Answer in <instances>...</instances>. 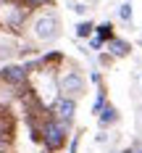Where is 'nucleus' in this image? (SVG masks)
Instances as JSON below:
<instances>
[{
	"label": "nucleus",
	"mask_w": 142,
	"mask_h": 153,
	"mask_svg": "<svg viewBox=\"0 0 142 153\" xmlns=\"http://www.w3.org/2000/svg\"><path fill=\"white\" fill-rule=\"evenodd\" d=\"M108 48L113 56H126L129 53V45H126L124 40H108Z\"/></svg>",
	"instance_id": "423d86ee"
},
{
	"label": "nucleus",
	"mask_w": 142,
	"mask_h": 153,
	"mask_svg": "<svg viewBox=\"0 0 142 153\" xmlns=\"http://www.w3.org/2000/svg\"><path fill=\"white\" fill-rule=\"evenodd\" d=\"M92 29H95V27L90 24V21H82V24L77 27V34H79V37H90V34H92Z\"/></svg>",
	"instance_id": "1a4fd4ad"
},
{
	"label": "nucleus",
	"mask_w": 142,
	"mask_h": 153,
	"mask_svg": "<svg viewBox=\"0 0 142 153\" xmlns=\"http://www.w3.org/2000/svg\"><path fill=\"white\" fill-rule=\"evenodd\" d=\"M45 3H50V0H26L29 8H40V5H45Z\"/></svg>",
	"instance_id": "9b49d317"
},
{
	"label": "nucleus",
	"mask_w": 142,
	"mask_h": 153,
	"mask_svg": "<svg viewBox=\"0 0 142 153\" xmlns=\"http://www.w3.org/2000/svg\"><path fill=\"white\" fill-rule=\"evenodd\" d=\"M118 16H121L124 21H129V19H132V5H129V3H124V5L118 8Z\"/></svg>",
	"instance_id": "9d476101"
},
{
	"label": "nucleus",
	"mask_w": 142,
	"mask_h": 153,
	"mask_svg": "<svg viewBox=\"0 0 142 153\" xmlns=\"http://www.w3.org/2000/svg\"><path fill=\"white\" fill-rule=\"evenodd\" d=\"M68 153H77V140L71 143V151H68Z\"/></svg>",
	"instance_id": "ddd939ff"
},
{
	"label": "nucleus",
	"mask_w": 142,
	"mask_h": 153,
	"mask_svg": "<svg viewBox=\"0 0 142 153\" xmlns=\"http://www.w3.org/2000/svg\"><path fill=\"white\" fill-rule=\"evenodd\" d=\"M3 79H8L11 85H21L26 79V69H21V66H5L3 69Z\"/></svg>",
	"instance_id": "39448f33"
},
{
	"label": "nucleus",
	"mask_w": 142,
	"mask_h": 153,
	"mask_svg": "<svg viewBox=\"0 0 142 153\" xmlns=\"http://www.w3.org/2000/svg\"><path fill=\"white\" fill-rule=\"evenodd\" d=\"M74 111H77L74 100H71V98H66V95H63V98H58V100L53 103V114H55V119H61V122H63V119L68 122V119L74 116Z\"/></svg>",
	"instance_id": "20e7f679"
},
{
	"label": "nucleus",
	"mask_w": 142,
	"mask_h": 153,
	"mask_svg": "<svg viewBox=\"0 0 142 153\" xmlns=\"http://www.w3.org/2000/svg\"><path fill=\"white\" fill-rule=\"evenodd\" d=\"M42 137H45V148L47 151H58L63 143H66V127L61 119H50L42 127Z\"/></svg>",
	"instance_id": "f257e3e1"
},
{
	"label": "nucleus",
	"mask_w": 142,
	"mask_h": 153,
	"mask_svg": "<svg viewBox=\"0 0 142 153\" xmlns=\"http://www.w3.org/2000/svg\"><path fill=\"white\" fill-rule=\"evenodd\" d=\"M110 122H116V108H113V106H105L103 111H100V124L105 127V124H110Z\"/></svg>",
	"instance_id": "0eeeda50"
},
{
	"label": "nucleus",
	"mask_w": 142,
	"mask_h": 153,
	"mask_svg": "<svg viewBox=\"0 0 142 153\" xmlns=\"http://www.w3.org/2000/svg\"><path fill=\"white\" fill-rule=\"evenodd\" d=\"M61 90L66 95H79V92L84 90V76L79 74V71H66L61 76Z\"/></svg>",
	"instance_id": "7ed1b4c3"
},
{
	"label": "nucleus",
	"mask_w": 142,
	"mask_h": 153,
	"mask_svg": "<svg viewBox=\"0 0 142 153\" xmlns=\"http://www.w3.org/2000/svg\"><path fill=\"white\" fill-rule=\"evenodd\" d=\"M97 29V37L100 40H113V27L110 24H100V27H95Z\"/></svg>",
	"instance_id": "6e6552de"
},
{
	"label": "nucleus",
	"mask_w": 142,
	"mask_h": 153,
	"mask_svg": "<svg viewBox=\"0 0 142 153\" xmlns=\"http://www.w3.org/2000/svg\"><path fill=\"white\" fill-rule=\"evenodd\" d=\"M32 29H34V37H37V40L50 42V40L58 37V19H55V13H45V16H40V19L34 21Z\"/></svg>",
	"instance_id": "f03ea898"
},
{
	"label": "nucleus",
	"mask_w": 142,
	"mask_h": 153,
	"mask_svg": "<svg viewBox=\"0 0 142 153\" xmlns=\"http://www.w3.org/2000/svg\"><path fill=\"white\" fill-rule=\"evenodd\" d=\"M74 11H77V13H84V11H87V5H82V3H77V5H74Z\"/></svg>",
	"instance_id": "f8f14e48"
}]
</instances>
